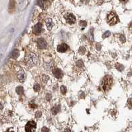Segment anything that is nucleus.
I'll return each mask as SVG.
<instances>
[{
	"label": "nucleus",
	"mask_w": 132,
	"mask_h": 132,
	"mask_svg": "<svg viewBox=\"0 0 132 132\" xmlns=\"http://www.w3.org/2000/svg\"><path fill=\"white\" fill-rule=\"evenodd\" d=\"M131 104H132V102H131Z\"/></svg>",
	"instance_id": "nucleus-28"
},
{
	"label": "nucleus",
	"mask_w": 132,
	"mask_h": 132,
	"mask_svg": "<svg viewBox=\"0 0 132 132\" xmlns=\"http://www.w3.org/2000/svg\"><path fill=\"white\" fill-rule=\"evenodd\" d=\"M113 79L110 76L108 75L104 78L102 83V87L104 91H108L110 89V88L112 85Z\"/></svg>",
	"instance_id": "nucleus-1"
},
{
	"label": "nucleus",
	"mask_w": 132,
	"mask_h": 132,
	"mask_svg": "<svg viewBox=\"0 0 132 132\" xmlns=\"http://www.w3.org/2000/svg\"><path fill=\"white\" fill-rule=\"evenodd\" d=\"M37 45H38V47H39V48L44 49L47 47V42H46V41H45V39H42V38H41V39H39L38 40Z\"/></svg>",
	"instance_id": "nucleus-7"
},
{
	"label": "nucleus",
	"mask_w": 132,
	"mask_h": 132,
	"mask_svg": "<svg viewBox=\"0 0 132 132\" xmlns=\"http://www.w3.org/2000/svg\"><path fill=\"white\" fill-rule=\"evenodd\" d=\"M68 48V46L65 43L61 44V45H59L57 47V51L59 52H65L67 51Z\"/></svg>",
	"instance_id": "nucleus-8"
},
{
	"label": "nucleus",
	"mask_w": 132,
	"mask_h": 132,
	"mask_svg": "<svg viewBox=\"0 0 132 132\" xmlns=\"http://www.w3.org/2000/svg\"><path fill=\"white\" fill-rule=\"evenodd\" d=\"M19 51H18L17 50H15V51H13L11 52V58H17L19 57Z\"/></svg>",
	"instance_id": "nucleus-12"
},
{
	"label": "nucleus",
	"mask_w": 132,
	"mask_h": 132,
	"mask_svg": "<svg viewBox=\"0 0 132 132\" xmlns=\"http://www.w3.org/2000/svg\"><path fill=\"white\" fill-rule=\"evenodd\" d=\"M41 31H42V24L40 23H37L33 29V32L35 35H39L41 33Z\"/></svg>",
	"instance_id": "nucleus-6"
},
{
	"label": "nucleus",
	"mask_w": 132,
	"mask_h": 132,
	"mask_svg": "<svg viewBox=\"0 0 132 132\" xmlns=\"http://www.w3.org/2000/svg\"><path fill=\"white\" fill-rule=\"evenodd\" d=\"M118 21V18L116 14L113 12L111 13L108 15V22L110 24V25H113L116 24Z\"/></svg>",
	"instance_id": "nucleus-2"
},
{
	"label": "nucleus",
	"mask_w": 132,
	"mask_h": 132,
	"mask_svg": "<svg viewBox=\"0 0 132 132\" xmlns=\"http://www.w3.org/2000/svg\"><path fill=\"white\" fill-rule=\"evenodd\" d=\"M83 65V63H82V61H79L77 62V66H82Z\"/></svg>",
	"instance_id": "nucleus-22"
},
{
	"label": "nucleus",
	"mask_w": 132,
	"mask_h": 132,
	"mask_svg": "<svg viewBox=\"0 0 132 132\" xmlns=\"http://www.w3.org/2000/svg\"><path fill=\"white\" fill-rule=\"evenodd\" d=\"M110 35V31H107L103 35V38L104 39H105V38H106L108 37H109Z\"/></svg>",
	"instance_id": "nucleus-19"
},
{
	"label": "nucleus",
	"mask_w": 132,
	"mask_h": 132,
	"mask_svg": "<svg viewBox=\"0 0 132 132\" xmlns=\"http://www.w3.org/2000/svg\"><path fill=\"white\" fill-rule=\"evenodd\" d=\"M58 111H59V108H58V107H54V108L52 109V113L53 114L57 113Z\"/></svg>",
	"instance_id": "nucleus-16"
},
{
	"label": "nucleus",
	"mask_w": 132,
	"mask_h": 132,
	"mask_svg": "<svg viewBox=\"0 0 132 132\" xmlns=\"http://www.w3.org/2000/svg\"><path fill=\"white\" fill-rule=\"evenodd\" d=\"M33 89L35 91V92H39L40 89H41V87H40V86H39L38 84H35V86H34V87H33Z\"/></svg>",
	"instance_id": "nucleus-17"
},
{
	"label": "nucleus",
	"mask_w": 132,
	"mask_h": 132,
	"mask_svg": "<svg viewBox=\"0 0 132 132\" xmlns=\"http://www.w3.org/2000/svg\"><path fill=\"white\" fill-rule=\"evenodd\" d=\"M48 77L47 76H45V75L43 76V77H42V80H44V82H47V81L48 80Z\"/></svg>",
	"instance_id": "nucleus-21"
},
{
	"label": "nucleus",
	"mask_w": 132,
	"mask_h": 132,
	"mask_svg": "<svg viewBox=\"0 0 132 132\" xmlns=\"http://www.w3.org/2000/svg\"><path fill=\"white\" fill-rule=\"evenodd\" d=\"M53 74L55 75V76L57 78H61L63 76V73L61 71V70H60L59 68H56L53 71Z\"/></svg>",
	"instance_id": "nucleus-9"
},
{
	"label": "nucleus",
	"mask_w": 132,
	"mask_h": 132,
	"mask_svg": "<svg viewBox=\"0 0 132 132\" xmlns=\"http://www.w3.org/2000/svg\"><path fill=\"white\" fill-rule=\"evenodd\" d=\"M80 25L81 26H82L83 27H85L86 26V21H80Z\"/></svg>",
	"instance_id": "nucleus-20"
},
{
	"label": "nucleus",
	"mask_w": 132,
	"mask_h": 132,
	"mask_svg": "<svg viewBox=\"0 0 132 132\" xmlns=\"http://www.w3.org/2000/svg\"><path fill=\"white\" fill-rule=\"evenodd\" d=\"M15 8V1L14 0H11L9 5V9L10 11H13V9Z\"/></svg>",
	"instance_id": "nucleus-13"
},
{
	"label": "nucleus",
	"mask_w": 132,
	"mask_h": 132,
	"mask_svg": "<svg viewBox=\"0 0 132 132\" xmlns=\"http://www.w3.org/2000/svg\"><path fill=\"white\" fill-rule=\"evenodd\" d=\"M18 78L19 79V80L23 82V81L25 80V76H24V74H18Z\"/></svg>",
	"instance_id": "nucleus-15"
},
{
	"label": "nucleus",
	"mask_w": 132,
	"mask_h": 132,
	"mask_svg": "<svg viewBox=\"0 0 132 132\" xmlns=\"http://www.w3.org/2000/svg\"><path fill=\"white\" fill-rule=\"evenodd\" d=\"M49 132V130H48V128H47V127H44L42 129V132Z\"/></svg>",
	"instance_id": "nucleus-23"
},
{
	"label": "nucleus",
	"mask_w": 132,
	"mask_h": 132,
	"mask_svg": "<svg viewBox=\"0 0 132 132\" xmlns=\"http://www.w3.org/2000/svg\"><path fill=\"white\" fill-rule=\"evenodd\" d=\"M120 1H126V0H120Z\"/></svg>",
	"instance_id": "nucleus-27"
},
{
	"label": "nucleus",
	"mask_w": 132,
	"mask_h": 132,
	"mask_svg": "<svg viewBox=\"0 0 132 132\" xmlns=\"http://www.w3.org/2000/svg\"><path fill=\"white\" fill-rule=\"evenodd\" d=\"M45 24H46V26L48 30H51L52 28V27L54 26V23L52 21V20L50 19H47L45 21Z\"/></svg>",
	"instance_id": "nucleus-11"
},
{
	"label": "nucleus",
	"mask_w": 132,
	"mask_h": 132,
	"mask_svg": "<svg viewBox=\"0 0 132 132\" xmlns=\"http://www.w3.org/2000/svg\"><path fill=\"white\" fill-rule=\"evenodd\" d=\"M36 61H37V57H36V56L33 55L32 53H31L30 55H29L26 57V62H27V65L29 66L35 65L36 63Z\"/></svg>",
	"instance_id": "nucleus-4"
},
{
	"label": "nucleus",
	"mask_w": 132,
	"mask_h": 132,
	"mask_svg": "<svg viewBox=\"0 0 132 132\" xmlns=\"http://www.w3.org/2000/svg\"><path fill=\"white\" fill-rule=\"evenodd\" d=\"M5 132H14V131L12 129H8Z\"/></svg>",
	"instance_id": "nucleus-25"
},
{
	"label": "nucleus",
	"mask_w": 132,
	"mask_h": 132,
	"mask_svg": "<svg viewBox=\"0 0 132 132\" xmlns=\"http://www.w3.org/2000/svg\"><path fill=\"white\" fill-rule=\"evenodd\" d=\"M36 127H37V125L34 121H29L25 126L26 132H35Z\"/></svg>",
	"instance_id": "nucleus-3"
},
{
	"label": "nucleus",
	"mask_w": 132,
	"mask_h": 132,
	"mask_svg": "<svg viewBox=\"0 0 132 132\" xmlns=\"http://www.w3.org/2000/svg\"><path fill=\"white\" fill-rule=\"evenodd\" d=\"M41 116V113L40 112H37L36 113L35 116L37 118H39Z\"/></svg>",
	"instance_id": "nucleus-24"
},
{
	"label": "nucleus",
	"mask_w": 132,
	"mask_h": 132,
	"mask_svg": "<svg viewBox=\"0 0 132 132\" xmlns=\"http://www.w3.org/2000/svg\"><path fill=\"white\" fill-rule=\"evenodd\" d=\"M38 4L42 9H46L48 5V2L47 0H38Z\"/></svg>",
	"instance_id": "nucleus-10"
},
{
	"label": "nucleus",
	"mask_w": 132,
	"mask_h": 132,
	"mask_svg": "<svg viewBox=\"0 0 132 132\" xmlns=\"http://www.w3.org/2000/svg\"><path fill=\"white\" fill-rule=\"evenodd\" d=\"M61 92L62 94H65L66 92V88L65 86H62L61 87Z\"/></svg>",
	"instance_id": "nucleus-18"
},
{
	"label": "nucleus",
	"mask_w": 132,
	"mask_h": 132,
	"mask_svg": "<svg viewBox=\"0 0 132 132\" xmlns=\"http://www.w3.org/2000/svg\"><path fill=\"white\" fill-rule=\"evenodd\" d=\"M65 18L66 21H67L68 23L69 24H74L76 21V17H74V15H72V13H68L65 16Z\"/></svg>",
	"instance_id": "nucleus-5"
},
{
	"label": "nucleus",
	"mask_w": 132,
	"mask_h": 132,
	"mask_svg": "<svg viewBox=\"0 0 132 132\" xmlns=\"http://www.w3.org/2000/svg\"><path fill=\"white\" fill-rule=\"evenodd\" d=\"M65 132H71V131L70 130V129H68V128H67V129H65Z\"/></svg>",
	"instance_id": "nucleus-26"
},
{
	"label": "nucleus",
	"mask_w": 132,
	"mask_h": 132,
	"mask_svg": "<svg viewBox=\"0 0 132 132\" xmlns=\"http://www.w3.org/2000/svg\"><path fill=\"white\" fill-rule=\"evenodd\" d=\"M23 91H24L23 88L21 86H19V87H17L16 88L17 93L19 95H22V94H23Z\"/></svg>",
	"instance_id": "nucleus-14"
}]
</instances>
